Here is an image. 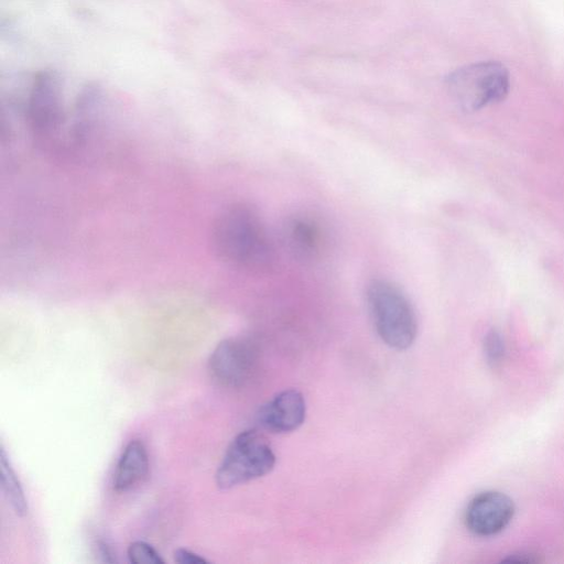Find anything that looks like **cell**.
<instances>
[{"label":"cell","mask_w":564,"mask_h":564,"mask_svg":"<svg viewBox=\"0 0 564 564\" xmlns=\"http://www.w3.org/2000/svg\"><path fill=\"white\" fill-rule=\"evenodd\" d=\"M212 241L218 257L239 269L262 271L274 261L268 230L248 204H231L220 212L213 225Z\"/></svg>","instance_id":"cell-1"},{"label":"cell","mask_w":564,"mask_h":564,"mask_svg":"<svg viewBox=\"0 0 564 564\" xmlns=\"http://www.w3.org/2000/svg\"><path fill=\"white\" fill-rule=\"evenodd\" d=\"M367 305L381 340L397 350L408 349L417 335L414 308L403 291L388 280H373L367 288Z\"/></svg>","instance_id":"cell-2"},{"label":"cell","mask_w":564,"mask_h":564,"mask_svg":"<svg viewBox=\"0 0 564 564\" xmlns=\"http://www.w3.org/2000/svg\"><path fill=\"white\" fill-rule=\"evenodd\" d=\"M276 462L268 440L257 430L240 432L229 444L215 474L219 489H230L269 474Z\"/></svg>","instance_id":"cell-3"},{"label":"cell","mask_w":564,"mask_h":564,"mask_svg":"<svg viewBox=\"0 0 564 564\" xmlns=\"http://www.w3.org/2000/svg\"><path fill=\"white\" fill-rule=\"evenodd\" d=\"M451 96L465 110H478L501 101L508 94V69L499 62L488 61L465 65L446 78Z\"/></svg>","instance_id":"cell-4"},{"label":"cell","mask_w":564,"mask_h":564,"mask_svg":"<svg viewBox=\"0 0 564 564\" xmlns=\"http://www.w3.org/2000/svg\"><path fill=\"white\" fill-rule=\"evenodd\" d=\"M259 354L256 345L241 337L220 341L208 359L210 378L226 388H241L254 376Z\"/></svg>","instance_id":"cell-5"},{"label":"cell","mask_w":564,"mask_h":564,"mask_svg":"<svg viewBox=\"0 0 564 564\" xmlns=\"http://www.w3.org/2000/svg\"><path fill=\"white\" fill-rule=\"evenodd\" d=\"M26 115L35 135L53 138L63 123L61 85L51 70L40 72L31 86Z\"/></svg>","instance_id":"cell-6"},{"label":"cell","mask_w":564,"mask_h":564,"mask_svg":"<svg viewBox=\"0 0 564 564\" xmlns=\"http://www.w3.org/2000/svg\"><path fill=\"white\" fill-rule=\"evenodd\" d=\"M514 505L505 494L488 490L475 496L465 511L467 529L479 536L501 532L512 520Z\"/></svg>","instance_id":"cell-7"},{"label":"cell","mask_w":564,"mask_h":564,"mask_svg":"<svg viewBox=\"0 0 564 564\" xmlns=\"http://www.w3.org/2000/svg\"><path fill=\"white\" fill-rule=\"evenodd\" d=\"M305 415L304 397L295 389H288L265 402L259 409L257 420L269 432L289 433L303 424Z\"/></svg>","instance_id":"cell-8"},{"label":"cell","mask_w":564,"mask_h":564,"mask_svg":"<svg viewBox=\"0 0 564 564\" xmlns=\"http://www.w3.org/2000/svg\"><path fill=\"white\" fill-rule=\"evenodd\" d=\"M149 473V456L140 440L130 441L121 453L113 475V488L118 492L133 490Z\"/></svg>","instance_id":"cell-9"},{"label":"cell","mask_w":564,"mask_h":564,"mask_svg":"<svg viewBox=\"0 0 564 564\" xmlns=\"http://www.w3.org/2000/svg\"><path fill=\"white\" fill-rule=\"evenodd\" d=\"M286 240L299 256L312 258L322 247V228L314 219L295 217L286 225Z\"/></svg>","instance_id":"cell-10"},{"label":"cell","mask_w":564,"mask_h":564,"mask_svg":"<svg viewBox=\"0 0 564 564\" xmlns=\"http://www.w3.org/2000/svg\"><path fill=\"white\" fill-rule=\"evenodd\" d=\"M0 480L2 491L13 511L19 517L25 516L28 513L26 498L3 446L0 449Z\"/></svg>","instance_id":"cell-11"},{"label":"cell","mask_w":564,"mask_h":564,"mask_svg":"<svg viewBox=\"0 0 564 564\" xmlns=\"http://www.w3.org/2000/svg\"><path fill=\"white\" fill-rule=\"evenodd\" d=\"M128 558L132 564H163L164 560L159 552L144 541L132 542L127 551Z\"/></svg>","instance_id":"cell-12"},{"label":"cell","mask_w":564,"mask_h":564,"mask_svg":"<svg viewBox=\"0 0 564 564\" xmlns=\"http://www.w3.org/2000/svg\"><path fill=\"white\" fill-rule=\"evenodd\" d=\"M485 354L492 365L499 364L505 354L503 340L496 330H490L484 341Z\"/></svg>","instance_id":"cell-13"},{"label":"cell","mask_w":564,"mask_h":564,"mask_svg":"<svg viewBox=\"0 0 564 564\" xmlns=\"http://www.w3.org/2000/svg\"><path fill=\"white\" fill-rule=\"evenodd\" d=\"M174 561L178 564H207L208 561L197 553L186 549H177L174 551Z\"/></svg>","instance_id":"cell-14"},{"label":"cell","mask_w":564,"mask_h":564,"mask_svg":"<svg viewBox=\"0 0 564 564\" xmlns=\"http://www.w3.org/2000/svg\"><path fill=\"white\" fill-rule=\"evenodd\" d=\"M540 560L531 553L519 552L514 554H510L507 557L502 558V562H511V563H536Z\"/></svg>","instance_id":"cell-15"},{"label":"cell","mask_w":564,"mask_h":564,"mask_svg":"<svg viewBox=\"0 0 564 564\" xmlns=\"http://www.w3.org/2000/svg\"><path fill=\"white\" fill-rule=\"evenodd\" d=\"M97 547H98L99 556L101 557L102 562H107V563L116 562L113 552L106 543L99 542Z\"/></svg>","instance_id":"cell-16"}]
</instances>
